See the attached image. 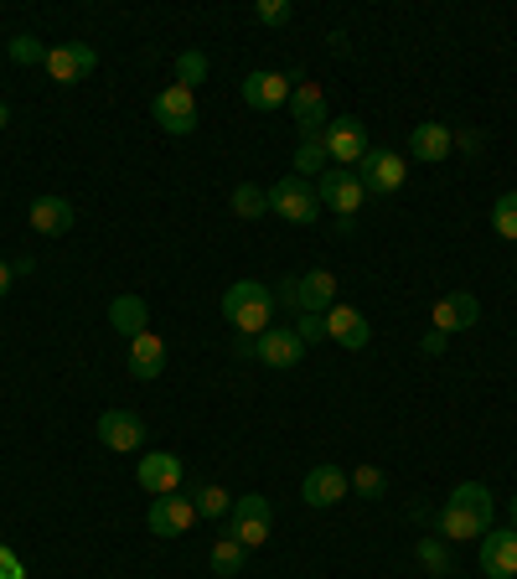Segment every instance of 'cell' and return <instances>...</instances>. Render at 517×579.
Wrapping results in <instances>:
<instances>
[{
	"instance_id": "1",
	"label": "cell",
	"mask_w": 517,
	"mask_h": 579,
	"mask_svg": "<svg viewBox=\"0 0 517 579\" xmlns=\"http://www.w3.org/2000/svg\"><path fill=\"white\" fill-rule=\"evenodd\" d=\"M222 321L233 331H243V337H259V331H269V316H275V290L259 280H233L228 290H222Z\"/></svg>"
},
{
	"instance_id": "2",
	"label": "cell",
	"mask_w": 517,
	"mask_h": 579,
	"mask_svg": "<svg viewBox=\"0 0 517 579\" xmlns=\"http://www.w3.org/2000/svg\"><path fill=\"white\" fill-rule=\"evenodd\" d=\"M337 290H341V280L331 274V269H310V274H300V280L280 284L275 306H290V311H300V316H326L331 306H337Z\"/></svg>"
},
{
	"instance_id": "3",
	"label": "cell",
	"mask_w": 517,
	"mask_h": 579,
	"mask_svg": "<svg viewBox=\"0 0 517 579\" xmlns=\"http://www.w3.org/2000/svg\"><path fill=\"white\" fill-rule=\"evenodd\" d=\"M321 146H326V161L331 166H341V171H352L362 156H368V124L357 114H341V119H331L321 130Z\"/></svg>"
},
{
	"instance_id": "4",
	"label": "cell",
	"mask_w": 517,
	"mask_h": 579,
	"mask_svg": "<svg viewBox=\"0 0 517 579\" xmlns=\"http://www.w3.org/2000/svg\"><path fill=\"white\" fill-rule=\"evenodd\" d=\"M269 212L285 218V223H316V218H321V197H316L310 181L280 177L275 187H269Z\"/></svg>"
},
{
	"instance_id": "5",
	"label": "cell",
	"mask_w": 517,
	"mask_h": 579,
	"mask_svg": "<svg viewBox=\"0 0 517 579\" xmlns=\"http://www.w3.org/2000/svg\"><path fill=\"white\" fill-rule=\"evenodd\" d=\"M269 522H275V507H269V497H238L233 512H228V538H238L243 549H259L269 538Z\"/></svg>"
},
{
	"instance_id": "6",
	"label": "cell",
	"mask_w": 517,
	"mask_h": 579,
	"mask_svg": "<svg viewBox=\"0 0 517 579\" xmlns=\"http://www.w3.org/2000/svg\"><path fill=\"white\" fill-rule=\"evenodd\" d=\"M316 197H321V208H331L337 218H357V208L368 202L357 171H341V166H326L321 181H316Z\"/></svg>"
},
{
	"instance_id": "7",
	"label": "cell",
	"mask_w": 517,
	"mask_h": 579,
	"mask_svg": "<svg viewBox=\"0 0 517 579\" xmlns=\"http://www.w3.org/2000/svg\"><path fill=\"white\" fill-rule=\"evenodd\" d=\"M404 177H409V161H404L399 150H368V156L357 161V181H362V192H372V197L399 192Z\"/></svg>"
},
{
	"instance_id": "8",
	"label": "cell",
	"mask_w": 517,
	"mask_h": 579,
	"mask_svg": "<svg viewBox=\"0 0 517 579\" xmlns=\"http://www.w3.org/2000/svg\"><path fill=\"white\" fill-rule=\"evenodd\" d=\"M150 114H156V124H161L166 134H192L197 130V93L181 89V83H171V89L156 93Z\"/></svg>"
},
{
	"instance_id": "9",
	"label": "cell",
	"mask_w": 517,
	"mask_h": 579,
	"mask_svg": "<svg viewBox=\"0 0 517 579\" xmlns=\"http://www.w3.org/2000/svg\"><path fill=\"white\" fill-rule=\"evenodd\" d=\"M42 68L52 73V83H83L99 68V52L89 42H62V47H47Z\"/></svg>"
},
{
	"instance_id": "10",
	"label": "cell",
	"mask_w": 517,
	"mask_h": 579,
	"mask_svg": "<svg viewBox=\"0 0 517 579\" xmlns=\"http://www.w3.org/2000/svg\"><path fill=\"white\" fill-rule=\"evenodd\" d=\"M481 321V300L471 290H450V296L435 300V311H429V327L445 331V337H456V331H471Z\"/></svg>"
},
{
	"instance_id": "11",
	"label": "cell",
	"mask_w": 517,
	"mask_h": 579,
	"mask_svg": "<svg viewBox=\"0 0 517 579\" xmlns=\"http://www.w3.org/2000/svg\"><path fill=\"white\" fill-rule=\"evenodd\" d=\"M99 446L119 450V456H135L146 446V419L130 415V409H103L99 415Z\"/></svg>"
},
{
	"instance_id": "12",
	"label": "cell",
	"mask_w": 517,
	"mask_h": 579,
	"mask_svg": "<svg viewBox=\"0 0 517 579\" xmlns=\"http://www.w3.org/2000/svg\"><path fill=\"white\" fill-rule=\"evenodd\" d=\"M476 565H481L487 579H517V533L513 528H487Z\"/></svg>"
},
{
	"instance_id": "13",
	"label": "cell",
	"mask_w": 517,
	"mask_h": 579,
	"mask_svg": "<svg viewBox=\"0 0 517 579\" xmlns=\"http://www.w3.org/2000/svg\"><path fill=\"white\" fill-rule=\"evenodd\" d=\"M192 522H197V507H192V497H181V491H171V497H156V502H150V512H146V528L156 538H181Z\"/></svg>"
},
{
	"instance_id": "14",
	"label": "cell",
	"mask_w": 517,
	"mask_h": 579,
	"mask_svg": "<svg viewBox=\"0 0 517 579\" xmlns=\"http://www.w3.org/2000/svg\"><path fill=\"white\" fill-rule=\"evenodd\" d=\"M290 78H296V93H290V114H296L300 140H306V134H321L326 124H331V114H326V93L316 89L306 73H290Z\"/></svg>"
},
{
	"instance_id": "15",
	"label": "cell",
	"mask_w": 517,
	"mask_h": 579,
	"mask_svg": "<svg viewBox=\"0 0 517 579\" xmlns=\"http://www.w3.org/2000/svg\"><path fill=\"white\" fill-rule=\"evenodd\" d=\"M341 497H352V476L341 471V466H316L300 481V502L306 507H337Z\"/></svg>"
},
{
	"instance_id": "16",
	"label": "cell",
	"mask_w": 517,
	"mask_h": 579,
	"mask_svg": "<svg viewBox=\"0 0 517 579\" xmlns=\"http://www.w3.org/2000/svg\"><path fill=\"white\" fill-rule=\"evenodd\" d=\"M253 357L265 362V368H275V372H290V368H300V357H306V342L296 337V327L290 331H259L253 337Z\"/></svg>"
},
{
	"instance_id": "17",
	"label": "cell",
	"mask_w": 517,
	"mask_h": 579,
	"mask_svg": "<svg viewBox=\"0 0 517 579\" xmlns=\"http://www.w3.org/2000/svg\"><path fill=\"white\" fill-rule=\"evenodd\" d=\"M181 461L171 456V450H156V456H140V466H135V481L150 491V497H171V491H181Z\"/></svg>"
},
{
	"instance_id": "18",
	"label": "cell",
	"mask_w": 517,
	"mask_h": 579,
	"mask_svg": "<svg viewBox=\"0 0 517 579\" xmlns=\"http://www.w3.org/2000/svg\"><path fill=\"white\" fill-rule=\"evenodd\" d=\"M326 342H337V347H347V352H362V347L372 342V327H368V316L362 311H352V306H331L326 311Z\"/></svg>"
},
{
	"instance_id": "19",
	"label": "cell",
	"mask_w": 517,
	"mask_h": 579,
	"mask_svg": "<svg viewBox=\"0 0 517 579\" xmlns=\"http://www.w3.org/2000/svg\"><path fill=\"white\" fill-rule=\"evenodd\" d=\"M290 93H296V78L290 73H269V68H259V73L243 78V104L249 109H280V104H290Z\"/></svg>"
},
{
	"instance_id": "20",
	"label": "cell",
	"mask_w": 517,
	"mask_h": 579,
	"mask_svg": "<svg viewBox=\"0 0 517 579\" xmlns=\"http://www.w3.org/2000/svg\"><path fill=\"white\" fill-rule=\"evenodd\" d=\"M456 150V134H450V124H414V134H409V156L414 161H425V166H440L445 156Z\"/></svg>"
},
{
	"instance_id": "21",
	"label": "cell",
	"mask_w": 517,
	"mask_h": 579,
	"mask_svg": "<svg viewBox=\"0 0 517 579\" xmlns=\"http://www.w3.org/2000/svg\"><path fill=\"white\" fill-rule=\"evenodd\" d=\"M27 223L42 238L68 233V228H73V202H68V197H37V202L27 208Z\"/></svg>"
},
{
	"instance_id": "22",
	"label": "cell",
	"mask_w": 517,
	"mask_h": 579,
	"mask_svg": "<svg viewBox=\"0 0 517 579\" xmlns=\"http://www.w3.org/2000/svg\"><path fill=\"white\" fill-rule=\"evenodd\" d=\"M130 372L140 378V383H156L166 372V342L156 337V331H140L130 342Z\"/></svg>"
},
{
	"instance_id": "23",
	"label": "cell",
	"mask_w": 517,
	"mask_h": 579,
	"mask_svg": "<svg viewBox=\"0 0 517 579\" xmlns=\"http://www.w3.org/2000/svg\"><path fill=\"white\" fill-rule=\"evenodd\" d=\"M450 507H456V512H466V518H471L476 528L487 533V528H491V512H497V497H491L481 481H460V487L450 491Z\"/></svg>"
},
{
	"instance_id": "24",
	"label": "cell",
	"mask_w": 517,
	"mask_h": 579,
	"mask_svg": "<svg viewBox=\"0 0 517 579\" xmlns=\"http://www.w3.org/2000/svg\"><path fill=\"white\" fill-rule=\"evenodd\" d=\"M146 321H150V306L140 296H115L109 300V327H115L125 342H135V337L146 331Z\"/></svg>"
},
{
	"instance_id": "25",
	"label": "cell",
	"mask_w": 517,
	"mask_h": 579,
	"mask_svg": "<svg viewBox=\"0 0 517 579\" xmlns=\"http://www.w3.org/2000/svg\"><path fill=\"white\" fill-rule=\"evenodd\" d=\"M243 559H249V549H243L238 538H228V533H222L218 543H212V553H207V565H212V575H222V579L243 575Z\"/></svg>"
},
{
	"instance_id": "26",
	"label": "cell",
	"mask_w": 517,
	"mask_h": 579,
	"mask_svg": "<svg viewBox=\"0 0 517 579\" xmlns=\"http://www.w3.org/2000/svg\"><path fill=\"white\" fill-rule=\"evenodd\" d=\"M228 208H233V218H243V223H259V218L269 212V192L265 187H253V181H243V187H233Z\"/></svg>"
},
{
	"instance_id": "27",
	"label": "cell",
	"mask_w": 517,
	"mask_h": 579,
	"mask_svg": "<svg viewBox=\"0 0 517 579\" xmlns=\"http://www.w3.org/2000/svg\"><path fill=\"white\" fill-rule=\"evenodd\" d=\"M326 166H331V161H326L321 134H306V140L296 146V177H300V181H310V177H321Z\"/></svg>"
},
{
	"instance_id": "28",
	"label": "cell",
	"mask_w": 517,
	"mask_h": 579,
	"mask_svg": "<svg viewBox=\"0 0 517 579\" xmlns=\"http://www.w3.org/2000/svg\"><path fill=\"white\" fill-rule=\"evenodd\" d=\"M491 233L517 243V192H503L497 202H491Z\"/></svg>"
},
{
	"instance_id": "29",
	"label": "cell",
	"mask_w": 517,
	"mask_h": 579,
	"mask_svg": "<svg viewBox=\"0 0 517 579\" xmlns=\"http://www.w3.org/2000/svg\"><path fill=\"white\" fill-rule=\"evenodd\" d=\"M440 538H445V543H460V538H481V528H476L466 512H456V507L445 502L440 507Z\"/></svg>"
},
{
	"instance_id": "30",
	"label": "cell",
	"mask_w": 517,
	"mask_h": 579,
	"mask_svg": "<svg viewBox=\"0 0 517 579\" xmlns=\"http://www.w3.org/2000/svg\"><path fill=\"white\" fill-rule=\"evenodd\" d=\"M192 507H197V518H228V512H233V497L222 487H197Z\"/></svg>"
},
{
	"instance_id": "31",
	"label": "cell",
	"mask_w": 517,
	"mask_h": 579,
	"mask_svg": "<svg viewBox=\"0 0 517 579\" xmlns=\"http://www.w3.org/2000/svg\"><path fill=\"white\" fill-rule=\"evenodd\" d=\"M414 559H419L429 575H450V549H445V538H419Z\"/></svg>"
},
{
	"instance_id": "32",
	"label": "cell",
	"mask_w": 517,
	"mask_h": 579,
	"mask_svg": "<svg viewBox=\"0 0 517 579\" xmlns=\"http://www.w3.org/2000/svg\"><path fill=\"white\" fill-rule=\"evenodd\" d=\"M352 491H357V497H368V502H378V497L388 491V476L378 471V466H357V471H352Z\"/></svg>"
},
{
	"instance_id": "33",
	"label": "cell",
	"mask_w": 517,
	"mask_h": 579,
	"mask_svg": "<svg viewBox=\"0 0 517 579\" xmlns=\"http://www.w3.org/2000/svg\"><path fill=\"white\" fill-rule=\"evenodd\" d=\"M202 78H207V58H202V52H181V58H177V83H181V89L197 93Z\"/></svg>"
},
{
	"instance_id": "34",
	"label": "cell",
	"mask_w": 517,
	"mask_h": 579,
	"mask_svg": "<svg viewBox=\"0 0 517 579\" xmlns=\"http://www.w3.org/2000/svg\"><path fill=\"white\" fill-rule=\"evenodd\" d=\"M11 62H21V68H31V62H47V47L37 42V37H11Z\"/></svg>"
},
{
	"instance_id": "35",
	"label": "cell",
	"mask_w": 517,
	"mask_h": 579,
	"mask_svg": "<svg viewBox=\"0 0 517 579\" xmlns=\"http://www.w3.org/2000/svg\"><path fill=\"white\" fill-rule=\"evenodd\" d=\"M253 16H259V27H285L290 21V0H259Z\"/></svg>"
},
{
	"instance_id": "36",
	"label": "cell",
	"mask_w": 517,
	"mask_h": 579,
	"mask_svg": "<svg viewBox=\"0 0 517 579\" xmlns=\"http://www.w3.org/2000/svg\"><path fill=\"white\" fill-rule=\"evenodd\" d=\"M296 337H300L306 347L326 342V316H300V321H296Z\"/></svg>"
},
{
	"instance_id": "37",
	"label": "cell",
	"mask_w": 517,
	"mask_h": 579,
	"mask_svg": "<svg viewBox=\"0 0 517 579\" xmlns=\"http://www.w3.org/2000/svg\"><path fill=\"white\" fill-rule=\"evenodd\" d=\"M0 579H27V565H21L6 543H0Z\"/></svg>"
},
{
	"instance_id": "38",
	"label": "cell",
	"mask_w": 517,
	"mask_h": 579,
	"mask_svg": "<svg viewBox=\"0 0 517 579\" xmlns=\"http://www.w3.org/2000/svg\"><path fill=\"white\" fill-rule=\"evenodd\" d=\"M445 347H450V337H445V331H435V327H429V331H425V357H440Z\"/></svg>"
},
{
	"instance_id": "39",
	"label": "cell",
	"mask_w": 517,
	"mask_h": 579,
	"mask_svg": "<svg viewBox=\"0 0 517 579\" xmlns=\"http://www.w3.org/2000/svg\"><path fill=\"white\" fill-rule=\"evenodd\" d=\"M11 280H16V264H6V259H0V296L11 290Z\"/></svg>"
},
{
	"instance_id": "40",
	"label": "cell",
	"mask_w": 517,
	"mask_h": 579,
	"mask_svg": "<svg viewBox=\"0 0 517 579\" xmlns=\"http://www.w3.org/2000/svg\"><path fill=\"white\" fill-rule=\"evenodd\" d=\"M6 124H11V109H6V99H0V130H6Z\"/></svg>"
},
{
	"instance_id": "41",
	"label": "cell",
	"mask_w": 517,
	"mask_h": 579,
	"mask_svg": "<svg viewBox=\"0 0 517 579\" xmlns=\"http://www.w3.org/2000/svg\"><path fill=\"white\" fill-rule=\"evenodd\" d=\"M507 512H513V533H517V497H513V502H507Z\"/></svg>"
}]
</instances>
